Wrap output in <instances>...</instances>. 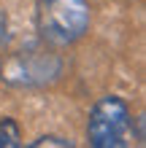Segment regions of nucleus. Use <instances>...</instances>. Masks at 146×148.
I'll return each mask as SVG.
<instances>
[{"instance_id": "obj_1", "label": "nucleus", "mask_w": 146, "mask_h": 148, "mask_svg": "<svg viewBox=\"0 0 146 148\" xmlns=\"http://www.w3.org/2000/svg\"><path fill=\"white\" fill-rule=\"evenodd\" d=\"M89 16L87 0H41L38 32L51 46H71L89 30Z\"/></svg>"}, {"instance_id": "obj_2", "label": "nucleus", "mask_w": 146, "mask_h": 148, "mask_svg": "<svg viewBox=\"0 0 146 148\" xmlns=\"http://www.w3.org/2000/svg\"><path fill=\"white\" fill-rule=\"evenodd\" d=\"M133 127L130 108L122 97L108 94L95 102L87 121V140L92 148H122L127 140V132Z\"/></svg>"}, {"instance_id": "obj_3", "label": "nucleus", "mask_w": 146, "mask_h": 148, "mask_svg": "<svg viewBox=\"0 0 146 148\" xmlns=\"http://www.w3.org/2000/svg\"><path fill=\"white\" fill-rule=\"evenodd\" d=\"M16 65H22V81L24 84H44V81H51L57 73H60V59L49 51H27V54L16 57Z\"/></svg>"}, {"instance_id": "obj_4", "label": "nucleus", "mask_w": 146, "mask_h": 148, "mask_svg": "<svg viewBox=\"0 0 146 148\" xmlns=\"http://www.w3.org/2000/svg\"><path fill=\"white\" fill-rule=\"evenodd\" d=\"M22 145V132H19V124L14 119L3 116L0 119V148H16Z\"/></svg>"}, {"instance_id": "obj_5", "label": "nucleus", "mask_w": 146, "mask_h": 148, "mask_svg": "<svg viewBox=\"0 0 146 148\" xmlns=\"http://www.w3.org/2000/svg\"><path fill=\"white\" fill-rule=\"evenodd\" d=\"M44 145H57V148H73L71 140H65V137H57V135H44L38 137V140H33L30 148H44Z\"/></svg>"}]
</instances>
